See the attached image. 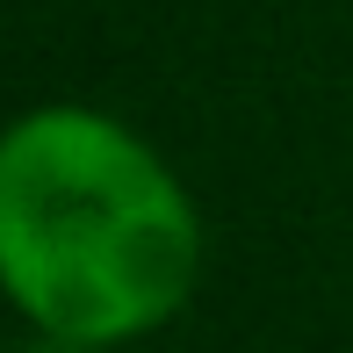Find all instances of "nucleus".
I'll return each instance as SVG.
<instances>
[{
  "label": "nucleus",
  "instance_id": "f257e3e1",
  "mask_svg": "<svg viewBox=\"0 0 353 353\" xmlns=\"http://www.w3.org/2000/svg\"><path fill=\"white\" fill-rule=\"evenodd\" d=\"M202 223L166 159L94 108L0 130V288L65 346H123L181 317Z\"/></svg>",
  "mask_w": 353,
  "mask_h": 353
}]
</instances>
